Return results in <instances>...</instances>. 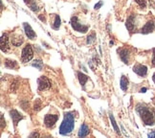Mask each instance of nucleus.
Returning <instances> with one entry per match:
<instances>
[{
    "label": "nucleus",
    "instance_id": "34",
    "mask_svg": "<svg viewBox=\"0 0 155 138\" xmlns=\"http://www.w3.org/2000/svg\"><path fill=\"white\" fill-rule=\"evenodd\" d=\"M30 1H31V0H24V2H25V3H26L27 5L29 4V2H30Z\"/></svg>",
    "mask_w": 155,
    "mask_h": 138
},
{
    "label": "nucleus",
    "instance_id": "19",
    "mask_svg": "<svg viewBox=\"0 0 155 138\" xmlns=\"http://www.w3.org/2000/svg\"><path fill=\"white\" fill-rule=\"evenodd\" d=\"M29 7H30V9H31L33 12H38L39 11V7L37 5V2H35V0H31V1L29 2Z\"/></svg>",
    "mask_w": 155,
    "mask_h": 138
},
{
    "label": "nucleus",
    "instance_id": "31",
    "mask_svg": "<svg viewBox=\"0 0 155 138\" xmlns=\"http://www.w3.org/2000/svg\"><path fill=\"white\" fill-rule=\"evenodd\" d=\"M146 91H147V88H142V89H141V92H142V93H145Z\"/></svg>",
    "mask_w": 155,
    "mask_h": 138
},
{
    "label": "nucleus",
    "instance_id": "13",
    "mask_svg": "<svg viewBox=\"0 0 155 138\" xmlns=\"http://www.w3.org/2000/svg\"><path fill=\"white\" fill-rule=\"evenodd\" d=\"M12 43L15 46H20L22 43H23V37L20 35H15L12 37Z\"/></svg>",
    "mask_w": 155,
    "mask_h": 138
},
{
    "label": "nucleus",
    "instance_id": "15",
    "mask_svg": "<svg viewBox=\"0 0 155 138\" xmlns=\"http://www.w3.org/2000/svg\"><path fill=\"white\" fill-rule=\"evenodd\" d=\"M134 19H135V16L133 15H131L128 19H127V23H126V26H127V30L128 31L131 33V32H133V30H134Z\"/></svg>",
    "mask_w": 155,
    "mask_h": 138
},
{
    "label": "nucleus",
    "instance_id": "12",
    "mask_svg": "<svg viewBox=\"0 0 155 138\" xmlns=\"http://www.w3.org/2000/svg\"><path fill=\"white\" fill-rule=\"evenodd\" d=\"M119 55H120L121 59L126 64L129 62V51L127 49H124V48L120 49L119 50Z\"/></svg>",
    "mask_w": 155,
    "mask_h": 138
},
{
    "label": "nucleus",
    "instance_id": "18",
    "mask_svg": "<svg viewBox=\"0 0 155 138\" xmlns=\"http://www.w3.org/2000/svg\"><path fill=\"white\" fill-rule=\"evenodd\" d=\"M78 79H79V82L81 83V86H84L85 82L88 81V77L86 75H84L81 72H78Z\"/></svg>",
    "mask_w": 155,
    "mask_h": 138
},
{
    "label": "nucleus",
    "instance_id": "5",
    "mask_svg": "<svg viewBox=\"0 0 155 138\" xmlns=\"http://www.w3.org/2000/svg\"><path fill=\"white\" fill-rule=\"evenodd\" d=\"M38 83L39 90H46V89H49L51 87V82L45 76H41L40 78H38Z\"/></svg>",
    "mask_w": 155,
    "mask_h": 138
},
{
    "label": "nucleus",
    "instance_id": "20",
    "mask_svg": "<svg viewBox=\"0 0 155 138\" xmlns=\"http://www.w3.org/2000/svg\"><path fill=\"white\" fill-rule=\"evenodd\" d=\"M32 65L34 67L38 68V70H41L43 67V62H42V61H40V59H35V61L32 63Z\"/></svg>",
    "mask_w": 155,
    "mask_h": 138
},
{
    "label": "nucleus",
    "instance_id": "21",
    "mask_svg": "<svg viewBox=\"0 0 155 138\" xmlns=\"http://www.w3.org/2000/svg\"><path fill=\"white\" fill-rule=\"evenodd\" d=\"M59 27H61V17H59V15H56L55 21L53 23V28L55 30H58Z\"/></svg>",
    "mask_w": 155,
    "mask_h": 138
},
{
    "label": "nucleus",
    "instance_id": "35",
    "mask_svg": "<svg viewBox=\"0 0 155 138\" xmlns=\"http://www.w3.org/2000/svg\"><path fill=\"white\" fill-rule=\"evenodd\" d=\"M153 113H154V116H155V109H153Z\"/></svg>",
    "mask_w": 155,
    "mask_h": 138
},
{
    "label": "nucleus",
    "instance_id": "29",
    "mask_svg": "<svg viewBox=\"0 0 155 138\" xmlns=\"http://www.w3.org/2000/svg\"><path fill=\"white\" fill-rule=\"evenodd\" d=\"M4 125H6V121H4V116L3 114H1V128H4Z\"/></svg>",
    "mask_w": 155,
    "mask_h": 138
},
{
    "label": "nucleus",
    "instance_id": "10",
    "mask_svg": "<svg viewBox=\"0 0 155 138\" xmlns=\"http://www.w3.org/2000/svg\"><path fill=\"white\" fill-rule=\"evenodd\" d=\"M0 46H1L2 52H7L10 49L9 39H8V35H6V34H4L1 37V40H0Z\"/></svg>",
    "mask_w": 155,
    "mask_h": 138
},
{
    "label": "nucleus",
    "instance_id": "25",
    "mask_svg": "<svg viewBox=\"0 0 155 138\" xmlns=\"http://www.w3.org/2000/svg\"><path fill=\"white\" fill-rule=\"evenodd\" d=\"M41 109V101L39 100V99H38V100H35V105H34V109L35 110H39Z\"/></svg>",
    "mask_w": 155,
    "mask_h": 138
},
{
    "label": "nucleus",
    "instance_id": "1",
    "mask_svg": "<svg viewBox=\"0 0 155 138\" xmlns=\"http://www.w3.org/2000/svg\"><path fill=\"white\" fill-rule=\"evenodd\" d=\"M75 128V117L74 113L67 112L64 114V119L59 127V133L62 135H68L73 131Z\"/></svg>",
    "mask_w": 155,
    "mask_h": 138
},
{
    "label": "nucleus",
    "instance_id": "6",
    "mask_svg": "<svg viewBox=\"0 0 155 138\" xmlns=\"http://www.w3.org/2000/svg\"><path fill=\"white\" fill-rule=\"evenodd\" d=\"M58 119V115L57 114H47L44 117V125L47 128H52Z\"/></svg>",
    "mask_w": 155,
    "mask_h": 138
},
{
    "label": "nucleus",
    "instance_id": "33",
    "mask_svg": "<svg viewBox=\"0 0 155 138\" xmlns=\"http://www.w3.org/2000/svg\"><path fill=\"white\" fill-rule=\"evenodd\" d=\"M152 80H153V82H154V83H155V73H154L153 76H152Z\"/></svg>",
    "mask_w": 155,
    "mask_h": 138
},
{
    "label": "nucleus",
    "instance_id": "30",
    "mask_svg": "<svg viewBox=\"0 0 155 138\" xmlns=\"http://www.w3.org/2000/svg\"><path fill=\"white\" fill-rule=\"evenodd\" d=\"M30 136H31V137H33V136H37V137H38L39 136V134L38 133H33L31 135H30Z\"/></svg>",
    "mask_w": 155,
    "mask_h": 138
},
{
    "label": "nucleus",
    "instance_id": "7",
    "mask_svg": "<svg viewBox=\"0 0 155 138\" xmlns=\"http://www.w3.org/2000/svg\"><path fill=\"white\" fill-rule=\"evenodd\" d=\"M133 71L140 77H144L147 73V67L146 65H143V64H136L133 67Z\"/></svg>",
    "mask_w": 155,
    "mask_h": 138
},
{
    "label": "nucleus",
    "instance_id": "26",
    "mask_svg": "<svg viewBox=\"0 0 155 138\" xmlns=\"http://www.w3.org/2000/svg\"><path fill=\"white\" fill-rule=\"evenodd\" d=\"M134 1L138 4L141 8H145L146 7V5H147V3H146V0H134Z\"/></svg>",
    "mask_w": 155,
    "mask_h": 138
},
{
    "label": "nucleus",
    "instance_id": "11",
    "mask_svg": "<svg viewBox=\"0 0 155 138\" xmlns=\"http://www.w3.org/2000/svg\"><path fill=\"white\" fill-rule=\"evenodd\" d=\"M23 27H24V31H25V34L28 37V39H34L35 38V33L34 32V30L32 29V27L30 26L28 23H23Z\"/></svg>",
    "mask_w": 155,
    "mask_h": 138
},
{
    "label": "nucleus",
    "instance_id": "16",
    "mask_svg": "<svg viewBox=\"0 0 155 138\" xmlns=\"http://www.w3.org/2000/svg\"><path fill=\"white\" fill-rule=\"evenodd\" d=\"M128 83H129L128 79L124 75H123L122 78H121V82H120V86L122 88V90H124V91H127V90Z\"/></svg>",
    "mask_w": 155,
    "mask_h": 138
},
{
    "label": "nucleus",
    "instance_id": "22",
    "mask_svg": "<svg viewBox=\"0 0 155 138\" xmlns=\"http://www.w3.org/2000/svg\"><path fill=\"white\" fill-rule=\"evenodd\" d=\"M109 118H110L111 124L113 125V128H114L115 131H116V133H117L118 134H120V130H119V128H118V126H117V124H116V122H115L114 117H113V115H112V114H109Z\"/></svg>",
    "mask_w": 155,
    "mask_h": 138
},
{
    "label": "nucleus",
    "instance_id": "17",
    "mask_svg": "<svg viewBox=\"0 0 155 138\" xmlns=\"http://www.w3.org/2000/svg\"><path fill=\"white\" fill-rule=\"evenodd\" d=\"M5 67H7L9 69H15L17 67V62L13 59H5Z\"/></svg>",
    "mask_w": 155,
    "mask_h": 138
},
{
    "label": "nucleus",
    "instance_id": "3",
    "mask_svg": "<svg viewBox=\"0 0 155 138\" xmlns=\"http://www.w3.org/2000/svg\"><path fill=\"white\" fill-rule=\"evenodd\" d=\"M34 57V52L32 49V45L31 44H27L22 50V55H21V59H22V62L25 63L30 62Z\"/></svg>",
    "mask_w": 155,
    "mask_h": 138
},
{
    "label": "nucleus",
    "instance_id": "32",
    "mask_svg": "<svg viewBox=\"0 0 155 138\" xmlns=\"http://www.w3.org/2000/svg\"><path fill=\"white\" fill-rule=\"evenodd\" d=\"M148 136H150V137H155V133H150V134H148Z\"/></svg>",
    "mask_w": 155,
    "mask_h": 138
},
{
    "label": "nucleus",
    "instance_id": "2",
    "mask_svg": "<svg viewBox=\"0 0 155 138\" xmlns=\"http://www.w3.org/2000/svg\"><path fill=\"white\" fill-rule=\"evenodd\" d=\"M137 112L140 114L141 119L147 126H152L155 123V116L153 110L151 111L147 106L144 105H138L136 107Z\"/></svg>",
    "mask_w": 155,
    "mask_h": 138
},
{
    "label": "nucleus",
    "instance_id": "27",
    "mask_svg": "<svg viewBox=\"0 0 155 138\" xmlns=\"http://www.w3.org/2000/svg\"><path fill=\"white\" fill-rule=\"evenodd\" d=\"M104 4V2L103 1H100L98 4H96V5H95V9H96V10H98V9H100L101 7H102V5Z\"/></svg>",
    "mask_w": 155,
    "mask_h": 138
},
{
    "label": "nucleus",
    "instance_id": "24",
    "mask_svg": "<svg viewBox=\"0 0 155 138\" xmlns=\"http://www.w3.org/2000/svg\"><path fill=\"white\" fill-rule=\"evenodd\" d=\"M95 39H96V35H95V33L93 32L91 35H89L88 37H87V44H90V43H92V42H94L95 41Z\"/></svg>",
    "mask_w": 155,
    "mask_h": 138
},
{
    "label": "nucleus",
    "instance_id": "8",
    "mask_svg": "<svg viewBox=\"0 0 155 138\" xmlns=\"http://www.w3.org/2000/svg\"><path fill=\"white\" fill-rule=\"evenodd\" d=\"M10 116H11L12 120H13V122L15 124V127H16L17 124L20 122V120L23 119V116L15 109H13V110L10 111Z\"/></svg>",
    "mask_w": 155,
    "mask_h": 138
},
{
    "label": "nucleus",
    "instance_id": "14",
    "mask_svg": "<svg viewBox=\"0 0 155 138\" xmlns=\"http://www.w3.org/2000/svg\"><path fill=\"white\" fill-rule=\"evenodd\" d=\"M89 134V128L85 124H82L81 126V128L79 130V133H78V136L79 137H84Z\"/></svg>",
    "mask_w": 155,
    "mask_h": 138
},
{
    "label": "nucleus",
    "instance_id": "23",
    "mask_svg": "<svg viewBox=\"0 0 155 138\" xmlns=\"http://www.w3.org/2000/svg\"><path fill=\"white\" fill-rule=\"evenodd\" d=\"M17 87H18V81H17V80H15L13 82H12L10 90H11L12 92H15V90H16V88H17Z\"/></svg>",
    "mask_w": 155,
    "mask_h": 138
},
{
    "label": "nucleus",
    "instance_id": "9",
    "mask_svg": "<svg viewBox=\"0 0 155 138\" xmlns=\"http://www.w3.org/2000/svg\"><path fill=\"white\" fill-rule=\"evenodd\" d=\"M154 29H155V22L152 20H150V21H147L144 25V27L141 29V33L142 34H150Z\"/></svg>",
    "mask_w": 155,
    "mask_h": 138
},
{
    "label": "nucleus",
    "instance_id": "4",
    "mask_svg": "<svg viewBox=\"0 0 155 138\" xmlns=\"http://www.w3.org/2000/svg\"><path fill=\"white\" fill-rule=\"evenodd\" d=\"M70 23H71V26H72V28L75 30V31H77V32L84 34V33H86L88 31V26L81 24L79 21H78V17L77 16H73L72 19H71Z\"/></svg>",
    "mask_w": 155,
    "mask_h": 138
},
{
    "label": "nucleus",
    "instance_id": "28",
    "mask_svg": "<svg viewBox=\"0 0 155 138\" xmlns=\"http://www.w3.org/2000/svg\"><path fill=\"white\" fill-rule=\"evenodd\" d=\"M151 63L153 66H155V48L153 49V56H152V61H151Z\"/></svg>",
    "mask_w": 155,
    "mask_h": 138
}]
</instances>
